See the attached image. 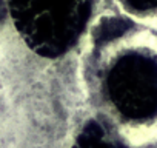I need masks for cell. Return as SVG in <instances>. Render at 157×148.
<instances>
[{"mask_svg":"<svg viewBox=\"0 0 157 148\" xmlns=\"http://www.w3.org/2000/svg\"><path fill=\"white\" fill-rule=\"evenodd\" d=\"M96 0H5L17 33L45 59L69 53L82 39Z\"/></svg>","mask_w":157,"mask_h":148,"instance_id":"6da1fadb","label":"cell"},{"mask_svg":"<svg viewBox=\"0 0 157 148\" xmlns=\"http://www.w3.org/2000/svg\"><path fill=\"white\" fill-rule=\"evenodd\" d=\"M6 13V6H5V0H0V20H2V17L5 16Z\"/></svg>","mask_w":157,"mask_h":148,"instance_id":"5b68a950","label":"cell"},{"mask_svg":"<svg viewBox=\"0 0 157 148\" xmlns=\"http://www.w3.org/2000/svg\"><path fill=\"white\" fill-rule=\"evenodd\" d=\"M72 148H117V146L105 137V131L100 127L91 125L77 139Z\"/></svg>","mask_w":157,"mask_h":148,"instance_id":"3957f363","label":"cell"},{"mask_svg":"<svg viewBox=\"0 0 157 148\" xmlns=\"http://www.w3.org/2000/svg\"><path fill=\"white\" fill-rule=\"evenodd\" d=\"M123 3L129 10L139 11V13H146V11L157 10V0H123Z\"/></svg>","mask_w":157,"mask_h":148,"instance_id":"277c9868","label":"cell"},{"mask_svg":"<svg viewBox=\"0 0 157 148\" xmlns=\"http://www.w3.org/2000/svg\"><path fill=\"white\" fill-rule=\"evenodd\" d=\"M103 87L113 108L128 120L157 114V60L140 51L120 54L108 68Z\"/></svg>","mask_w":157,"mask_h":148,"instance_id":"7a4b0ae2","label":"cell"}]
</instances>
